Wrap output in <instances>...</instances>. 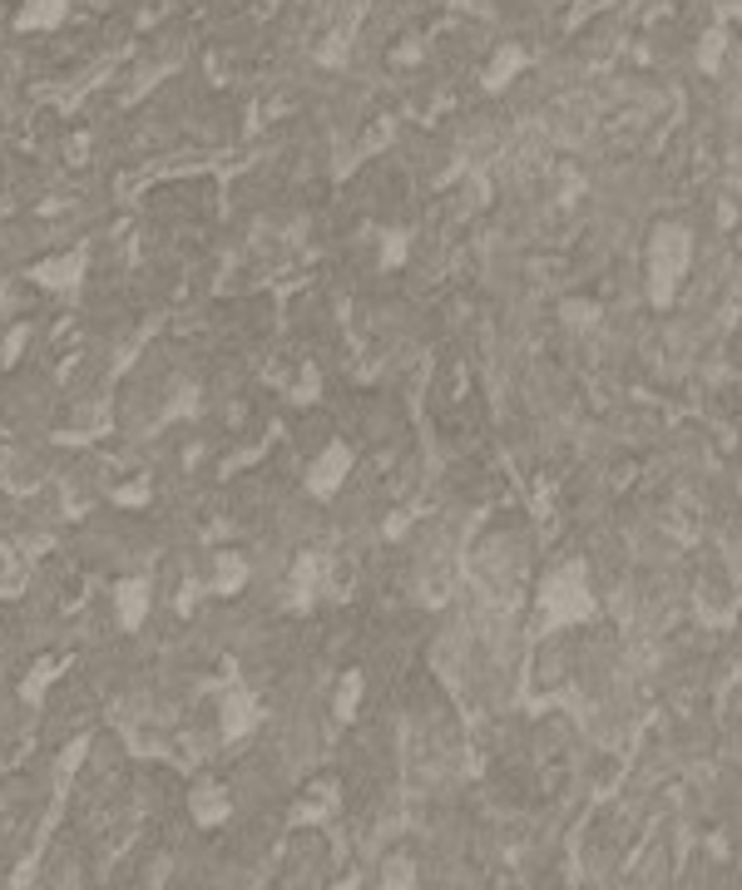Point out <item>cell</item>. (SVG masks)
<instances>
[{"label":"cell","mask_w":742,"mask_h":890,"mask_svg":"<svg viewBox=\"0 0 742 890\" xmlns=\"http://www.w3.org/2000/svg\"><path fill=\"white\" fill-rule=\"evenodd\" d=\"M693 252H698V238L688 222L668 218L649 232V248H643V292H649L653 307L678 302V292L693 278Z\"/></svg>","instance_id":"6da1fadb"},{"label":"cell","mask_w":742,"mask_h":890,"mask_svg":"<svg viewBox=\"0 0 742 890\" xmlns=\"http://www.w3.org/2000/svg\"><path fill=\"white\" fill-rule=\"evenodd\" d=\"M535 619L539 629H585L599 619V593H594V579L579 559L545 569L535 589Z\"/></svg>","instance_id":"7a4b0ae2"},{"label":"cell","mask_w":742,"mask_h":890,"mask_svg":"<svg viewBox=\"0 0 742 890\" xmlns=\"http://www.w3.org/2000/svg\"><path fill=\"white\" fill-rule=\"evenodd\" d=\"M519 70H525V50H519V45L495 50L491 65H485V74H481V90H485V94H501L505 84L519 80Z\"/></svg>","instance_id":"3957f363"},{"label":"cell","mask_w":742,"mask_h":890,"mask_svg":"<svg viewBox=\"0 0 742 890\" xmlns=\"http://www.w3.org/2000/svg\"><path fill=\"white\" fill-rule=\"evenodd\" d=\"M347 465H352L347 445H332V451H322V460H317V470H312V490H317V495H332L337 485L347 480Z\"/></svg>","instance_id":"277c9868"},{"label":"cell","mask_w":742,"mask_h":890,"mask_svg":"<svg viewBox=\"0 0 742 890\" xmlns=\"http://www.w3.org/2000/svg\"><path fill=\"white\" fill-rule=\"evenodd\" d=\"M728 45H733L728 25H708V30H703V40H698V70H703V74H723Z\"/></svg>","instance_id":"5b68a950"},{"label":"cell","mask_w":742,"mask_h":890,"mask_svg":"<svg viewBox=\"0 0 742 890\" xmlns=\"http://www.w3.org/2000/svg\"><path fill=\"white\" fill-rule=\"evenodd\" d=\"M728 20H733V25H742V0H728Z\"/></svg>","instance_id":"8992f818"}]
</instances>
